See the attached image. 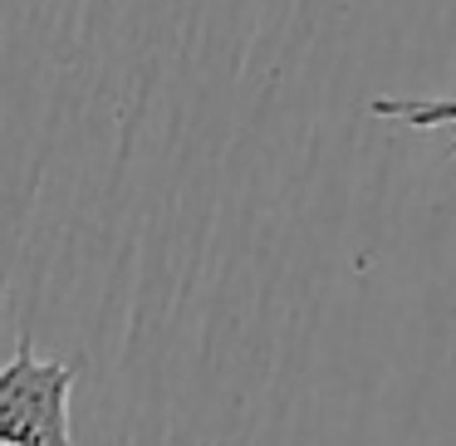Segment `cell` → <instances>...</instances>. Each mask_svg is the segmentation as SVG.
<instances>
[{"label":"cell","mask_w":456,"mask_h":446,"mask_svg":"<svg viewBox=\"0 0 456 446\" xmlns=\"http://www.w3.org/2000/svg\"><path fill=\"white\" fill-rule=\"evenodd\" d=\"M74 383L79 368L40 358L30 334H20L15 358L0 368V446H74Z\"/></svg>","instance_id":"6da1fadb"}]
</instances>
